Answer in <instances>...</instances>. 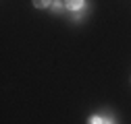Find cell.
Listing matches in <instances>:
<instances>
[{"label":"cell","mask_w":131,"mask_h":124,"mask_svg":"<svg viewBox=\"0 0 131 124\" xmlns=\"http://www.w3.org/2000/svg\"><path fill=\"white\" fill-rule=\"evenodd\" d=\"M64 4H67V8H71V10H79L81 6H83V0H64Z\"/></svg>","instance_id":"obj_1"},{"label":"cell","mask_w":131,"mask_h":124,"mask_svg":"<svg viewBox=\"0 0 131 124\" xmlns=\"http://www.w3.org/2000/svg\"><path fill=\"white\" fill-rule=\"evenodd\" d=\"M50 2H52V0H34V6L36 8H48Z\"/></svg>","instance_id":"obj_2"},{"label":"cell","mask_w":131,"mask_h":124,"mask_svg":"<svg viewBox=\"0 0 131 124\" xmlns=\"http://www.w3.org/2000/svg\"><path fill=\"white\" fill-rule=\"evenodd\" d=\"M88 124H102V118H98V116H92Z\"/></svg>","instance_id":"obj_3"}]
</instances>
